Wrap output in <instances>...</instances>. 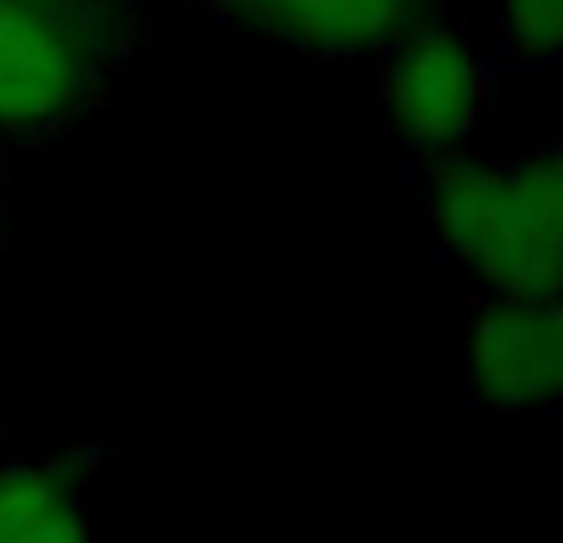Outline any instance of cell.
I'll return each mask as SVG.
<instances>
[{"mask_svg":"<svg viewBox=\"0 0 563 543\" xmlns=\"http://www.w3.org/2000/svg\"><path fill=\"white\" fill-rule=\"evenodd\" d=\"M505 45L519 65H549L563 40V0H499Z\"/></svg>","mask_w":563,"mask_h":543,"instance_id":"obj_7","label":"cell"},{"mask_svg":"<svg viewBox=\"0 0 563 543\" xmlns=\"http://www.w3.org/2000/svg\"><path fill=\"white\" fill-rule=\"evenodd\" d=\"M247 15L273 25L282 40L321 55H361L406 40L420 0H243Z\"/></svg>","mask_w":563,"mask_h":543,"instance_id":"obj_5","label":"cell"},{"mask_svg":"<svg viewBox=\"0 0 563 543\" xmlns=\"http://www.w3.org/2000/svg\"><path fill=\"white\" fill-rule=\"evenodd\" d=\"M386 79H380V104L400 138L426 148H445L465 138L485 114V65L475 45L460 30H416L396 40Z\"/></svg>","mask_w":563,"mask_h":543,"instance_id":"obj_3","label":"cell"},{"mask_svg":"<svg viewBox=\"0 0 563 543\" xmlns=\"http://www.w3.org/2000/svg\"><path fill=\"white\" fill-rule=\"evenodd\" d=\"M470 380L485 410L539 415L563 390V317L549 297L495 291L470 326Z\"/></svg>","mask_w":563,"mask_h":543,"instance_id":"obj_2","label":"cell"},{"mask_svg":"<svg viewBox=\"0 0 563 543\" xmlns=\"http://www.w3.org/2000/svg\"><path fill=\"white\" fill-rule=\"evenodd\" d=\"M0 543H89V529L49 475L0 469Z\"/></svg>","mask_w":563,"mask_h":543,"instance_id":"obj_6","label":"cell"},{"mask_svg":"<svg viewBox=\"0 0 563 543\" xmlns=\"http://www.w3.org/2000/svg\"><path fill=\"white\" fill-rule=\"evenodd\" d=\"M426 213L495 291L559 301L563 178L549 154L525 164L445 158L426 178Z\"/></svg>","mask_w":563,"mask_h":543,"instance_id":"obj_1","label":"cell"},{"mask_svg":"<svg viewBox=\"0 0 563 543\" xmlns=\"http://www.w3.org/2000/svg\"><path fill=\"white\" fill-rule=\"evenodd\" d=\"M79 89V59L49 15L0 0V124L55 119Z\"/></svg>","mask_w":563,"mask_h":543,"instance_id":"obj_4","label":"cell"}]
</instances>
